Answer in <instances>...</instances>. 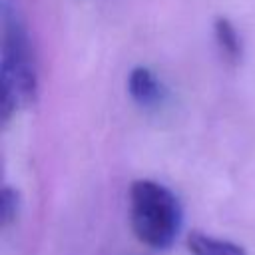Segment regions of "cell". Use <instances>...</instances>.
<instances>
[{
	"mask_svg": "<svg viewBox=\"0 0 255 255\" xmlns=\"http://www.w3.org/2000/svg\"><path fill=\"white\" fill-rule=\"evenodd\" d=\"M2 122L22 108L34 104L38 96V72L34 50L20 12L8 2L2 4Z\"/></svg>",
	"mask_w": 255,
	"mask_h": 255,
	"instance_id": "1",
	"label": "cell"
},
{
	"mask_svg": "<svg viewBox=\"0 0 255 255\" xmlns=\"http://www.w3.org/2000/svg\"><path fill=\"white\" fill-rule=\"evenodd\" d=\"M129 223L143 245L163 251L179 235L183 209L177 195L163 183L137 179L129 187Z\"/></svg>",
	"mask_w": 255,
	"mask_h": 255,
	"instance_id": "2",
	"label": "cell"
},
{
	"mask_svg": "<svg viewBox=\"0 0 255 255\" xmlns=\"http://www.w3.org/2000/svg\"><path fill=\"white\" fill-rule=\"evenodd\" d=\"M128 92L139 108H157L165 98V88L159 78L145 66H135L128 76Z\"/></svg>",
	"mask_w": 255,
	"mask_h": 255,
	"instance_id": "3",
	"label": "cell"
},
{
	"mask_svg": "<svg viewBox=\"0 0 255 255\" xmlns=\"http://www.w3.org/2000/svg\"><path fill=\"white\" fill-rule=\"evenodd\" d=\"M213 36H215V44H217L221 56L229 64L241 62V54H243L241 36L237 32L235 24L229 18H225V16L215 18V22H213Z\"/></svg>",
	"mask_w": 255,
	"mask_h": 255,
	"instance_id": "4",
	"label": "cell"
},
{
	"mask_svg": "<svg viewBox=\"0 0 255 255\" xmlns=\"http://www.w3.org/2000/svg\"><path fill=\"white\" fill-rule=\"evenodd\" d=\"M187 249L191 255H247L241 245L205 235L201 231H191L187 235Z\"/></svg>",
	"mask_w": 255,
	"mask_h": 255,
	"instance_id": "5",
	"label": "cell"
},
{
	"mask_svg": "<svg viewBox=\"0 0 255 255\" xmlns=\"http://www.w3.org/2000/svg\"><path fill=\"white\" fill-rule=\"evenodd\" d=\"M18 207H20V193L14 187H4L2 189V199H0V213H2V225L8 227L16 215H18Z\"/></svg>",
	"mask_w": 255,
	"mask_h": 255,
	"instance_id": "6",
	"label": "cell"
}]
</instances>
